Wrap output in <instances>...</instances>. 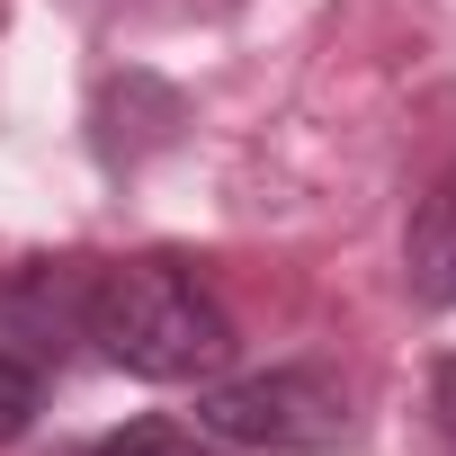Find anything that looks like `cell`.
Wrapping results in <instances>:
<instances>
[{
	"label": "cell",
	"mask_w": 456,
	"mask_h": 456,
	"mask_svg": "<svg viewBox=\"0 0 456 456\" xmlns=\"http://www.w3.org/2000/svg\"><path fill=\"white\" fill-rule=\"evenodd\" d=\"M403 287L411 305L447 314L456 305V161L429 179V197L411 206V233H403Z\"/></svg>",
	"instance_id": "cell-3"
},
{
	"label": "cell",
	"mask_w": 456,
	"mask_h": 456,
	"mask_svg": "<svg viewBox=\"0 0 456 456\" xmlns=\"http://www.w3.org/2000/svg\"><path fill=\"white\" fill-rule=\"evenodd\" d=\"M37 411H45V376H37L28 358L0 349V447L28 438V429H37Z\"/></svg>",
	"instance_id": "cell-5"
},
{
	"label": "cell",
	"mask_w": 456,
	"mask_h": 456,
	"mask_svg": "<svg viewBox=\"0 0 456 456\" xmlns=\"http://www.w3.org/2000/svg\"><path fill=\"white\" fill-rule=\"evenodd\" d=\"M197 429L251 456H322L349 438V385L331 367H269L197 394Z\"/></svg>",
	"instance_id": "cell-2"
},
{
	"label": "cell",
	"mask_w": 456,
	"mask_h": 456,
	"mask_svg": "<svg viewBox=\"0 0 456 456\" xmlns=\"http://www.w3.org/2000/svg\"><path fill=\"white\" fill-rule=\"evenodd\" d=\"M81 340H99V358L143 376V385H206L233 358V314L179 260H117L90 287V331Z\"/></svg>",
	"instance_id": "cell-1"
},
{
	"label": "cell",
	"mask_w": 456,
	"mask_h": 456,
	"mask_svg": "<svg viewBox=\"0 0 456 456\" xmlns=\"http://www.w3.org/2000/svg\"><path fill=\"white\" fill-rule=\"evenodd\" d=\"M81 456H233V447H224V438H206V429L134 420V429H117V438H99V447H81Z\"/></svg>",
	"instance_id": "cell-4"
},
{
	"label": "cell",
	"mask_w": 456,
	"mask_h": 456,
	"mask_svg": "<svg viewBox=\"0 0 456 456\" xmlns=\"http://www.w3.org/2000/svg\"><path fill=\"white\" fill-rule=\"evenodd\" d=\"M429 411H438V438L456 447V358H438V376H429Z\"/></svg>",
	"instance_id": "cell-6"
}]
</instances>
